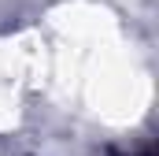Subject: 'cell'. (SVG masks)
<instances>
[{
    "label": "cell",
    "mask_w": 159,
    "mask_h": 156,
    "mask_svg": "<svg viewBox=\"0 0 159 156\" xmlns=\"http://www.w3.org/2000/svg\"><path fill=\"white\" fill-rule=\"evenodd\" d=\"M133 156H152V153H148V149H141V153H133Z\"/></svg>",
    "instance_id": "obj_1"
}]
</instances>
